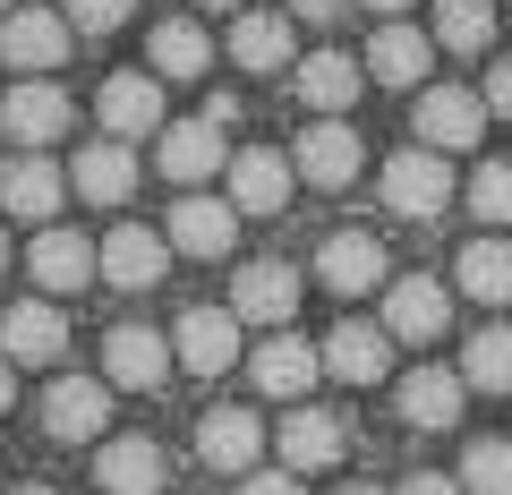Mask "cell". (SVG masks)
<instances>
[{"mask_svg":"<svg viewBox=\"0 0 512 495\" xmlns=\"http://www.w3.org/2000/svg\"><path fill=\"white\" fill-rule=\"evenodd\" d=\"M376 188H384V205H393V214H410V222H436L444 205H453V163H444L436 146H419V154H393Z\"/></svg>","mask_w":512,"mask_h":495,"instance_id":"6da1fadb","label":"cell"},{"mask_svg":"<svg viewBox=\"0 0 512 495\" xmlns=\"http://www.w3.org/2000/svg\"><path fill=\"white\" fill-rule=\"evenodd\" d=\"M26 274L43 282V299H69V291H86V282L103 274V248H94L86 231H60V222H43L35 248H26Z\"/></svg>","mask_w":512,"mask_h":495,"instance_id":"7a4b0ae2","label":"cell"},{"mask_svg":"<svg viewBox=\"0 0 512 495\" xmlns=\"http://www.w3.org/2000/svg\"><path fill=\"white\" fill-rule=\"evenodd\" d=\"M103 427H111V385L60 376V385L43 393V436L52 444H103Z\"/></svg>","mask_w":512,"mask_h":495,"instance_id":"3957f363","label":"cell"},{"mask_svg":"<svg viewBox=\"0 0 512 495\" xmlns=\"http://www.w3.org/2000/svg\"><path fill=\"white\" fill-rule=\"evenodd\" d=\"M69 120H77V103L60 94V77H26V86L0 103V129L18 137L26 154H43L52 137H69Z\"/></svg>","mask_w":512,"mask_h":495,"instance_id":"277c9868","label":"cell"},{"mask_svg":"<svg viewBox=\"0 0 512 495\" xmlns=\"http://www.w3.org/2000/svg\"><path fill=\"white\" fill-rule=\"evenodd\" d=\"M171 376V342L154 325H111L103 333V385H120V393H154Z\"/></svg>","mask_w":512,"mask_h":495,"instance_id":"5b68a950","label":"cell"},{"mask_svg":"<svg viewBox=\"0 0 512 495\" xmlns=\"http://www.w3.org/2000/svg\"><path fill=\"white\" fill-rule=\"evenodd\" d=\"M154 163H163V180H180V188H197V180H214V171H231L222 120H171V129L154 137Z\"/></svg>","mask_w":512,"mask_h":495,"instance_id":"8992f818","label":"cell"},{"mask_svg":"<svg viewBox=\"0 0 512 495\" xmlns=\"http://www.w3.org/2000/svg\"><path fill=\"white\" fill-rule=\"evenodd\" d=\"M171 359H180L188 376H231L239 367V316L231 308H188L180 333H171Z\"/></svg>","mask_w":512,"mask_h":495,"instance_id":"52a82bcc","label":"cell"},{"mask_svg":"<svg viewBox=\"0 0 512 495\" xmlns=\"http://www.w3.org/2000/svg\"><path fill=\"white\" fill-rule=\"evenodd\" d=\"M419 137H427L436 154L478 146V137H487V94H470V86H427V94H419Z\"/></svg>","mask_w":512,"mask_h":495,"instance_id":"ba28073f","label":"cell"},{"mask_svg":"<svg viewBox=\"0 0 512 495\" xmlns=\"http://www.w3.org/2000/svg\"><path fill=\"white\" fill-rule=\"evenodd\" d=\"M291 308H299V274H291V265L256 257V265L231 274V316H239V325H291Z\"/></svg>","mask_w":512,"mask_h":495,"instance_id":"9c48e42d","label":"cell"},{"mask_svg":"<svg viewBox=\"0 0 512 495\" xmlns=\"http://www.w3.org/2000/svg\"><path fill=\"white\" fill-rule=\"evenodd\" d=\"M444 325H453V291H444V282L402 274L384 291V333H393V342H436Z\"/></svg>","mask_w":512,"mask_h":495,"instance_id":"30bf717a","label":"cell"},{"mask_svg":"<svg viewBox=\"0 0 512 495\" xmlns=\"http://www.w3.org/2000/svg\"><path fill=\"white\" fill-rule=\"evenodd\" d=\"M94 248H103V282H120V291H154L163 265H171V239L146 231V222H120V231L94 239Z\"/></svg>","mask_w":512,"mask_h":495,"instance_id":"8fae6325","label":"cell"},{"mask_svg":"<svg viewBox=\"0 0 512 495\" xmlns=\"http://www.w3.org/2000/svg\"><path fill=\"white\" fill-rule=\"evenodd\" d=\"M248 376H256V393H274V402H299V393L325 376V350L299 342V333H274V342H256Z\"/></svg>","mask_w":512,"mask_h":495,"instance_id":"7c38bea8","label":"cell"},{"mask_svg":"<svg viewBox=\"0 0 512 495\" xmlns=\"http://www.w3.org/2000/svg\"><path fill=\"white\" fill-rule=\"evenodd\" d=\"M69 35H77V26H69V18H52V9H9V26H0V52L18 60L26 77H43V69H60V60L77 52Z\"/></svg>","mask_w":512,"mask_h":495,"instance_id":"4fadbf2b","label":"cell"},{"mask_svg":"<svg viewBox=\"0 0 512 495\" xmlns=\"http://www.w3.org/2000/svg\"><path fill=\"white\" fill-rule=\"evenodd\" d=\"M291 180H299V163L274 154V146L231 154V205L239 214H282V205H291Z\"/></svg>","mask_w":512,"mask_h":495,"instance_id":"5bb4252c","label":"cell"},{"mask_svg":"<svg viewBox=\"0 0 512 495\" xmlns=\"http://www.w3.org/2000/svg\"><path fill=\"white\" fill-rule=\"evenodd\" d=\"M231 231H239V205L205 197V188H180V205H171V222H163V239H171V248H188V257H222Z\"/></svg>","mask_w":512,"mask_h":495,"instance_id":"9a60e30c","label":"cell"},{"mask_svg":"<svg viewBox=\"0 0 512 495\" xmlns=\"http://www.w3.org/2000/svg\"><path fill=\"white\" fill-rule=\"evenodd\" d=\"M384 367H393V333L384 325L350 316V325L325 333V376H342V385H384Z\"/></svg>","mask_w":512,"mask_h":495,"instance_id":"2e32d148","label":"cell"},{"mask_svg":"<svg viewBox=\"0 0 512 495\" xmlns=\"http://www.w3.org/2000/svg\"><path fill=\"white\" fill-rule=\"evenodd\" d=\"M60 350H69V325H60L52 299H26V308L0 316V359H18V367H52Z\"/></svg>","mask_w":512,"mask_h":495,"instance_id":"e0dca14e","label":"cell"},{"mask_svg":"<svg viewBox=\"0 0 512 495\" xmlns=\"http://www.w3.org/2000/svg\"><path fill=\"white\" fill-rule=\"evenodd\" d=\"M256 453H265V427H256V410H205V427H197V461H205V470L248 478Z\"/></svg>","mask_w":512,"mask_h":495,"instance_id":"ac0fdd59","label":"cell"},{"mask_svg":"<svg viewBox=\"0 0 512 495\" xmlns=\"http://www.w3.org/2000/svg\"><path fill=\"white\" fill-rule=\"evenodd\" d=\"M94 478H103V495H163V444L146 436H103V453H94Z\"/></svg>","mask_w":512,"mask_h":495,"instance_id":"d6986e66","label":"cell"},{"mask_svg":"<svg viewBox=\"0 0 512 495\" xmlns=\"http://www.w3.org/2000/svg\"><path fill=\"white\" fill-rule=\"evenodd\" d=\"M94 111H103V129L120 137H163V86L154 77H103V94H94Z\"/></svg>","mask_w":512,"mask_h":495,"instance_id":"ffe728a7","label":"cell"},{"mask_svg":"<svg viewBox=\"0 0 512 495\" xmlns=\"http://www.w3.org/2000/svg\"><path fill=\"white\" fill-rule=\"evenodd\" d=\"M427 60H436V35H419V26H402V18H384L376 35H367V77H376V86H419Z\"/></svg>","mask_w":512,"mask_h":495,"instance_id":"44dd1931","label":"cell"},{"mask_svg":"<svg viewBox=\"0 0 512 495\" xmlns=\"http://www.w3.org/2000/svg\"><path fill=\"white\" fill-rule=\"evenodd\" d=\"M60 197H69V171H60L52 154H18V163L0 171V205H9V214H26V222H52Z\"/></svg>","mask_w":512,"mask_h":495,"instance_id":"7402d4cb","label":"cell"},{"mask_svg":"<svg viewBox=\"0 0 512 495\" xmlns=\"http://www.w3.org/2000/svg\"><path fill=\"white\" fill-rule=\"evenodd\" d=\"M299 180L308 188H350L359 180V137L342 129V120H308V137H299Z\"/></svg>","mask_w":512,"mask_h":495,"instance_id":"603a6c76","label":"cell"},{"mask_svg":"<svg viewBox=\"0 0 512 495\" xmlns=\"http://www.w3.org/2000/svg\"><path fill=\"white\" fill-rule=\"evenodd\" d=\"M316 274H325V291L359 299V291H376V282H384V248L367 231H333L325 248H316Z\"/></svg>","mask_w":512,"mask_h":495,"instance_id":"cb8c5ba5","label":"cell"},{"mask_svg":"<svg viewBox=\"0 0 512 495\" xmlns=\"http://www.w3.org/2000/svg\"><path fill=\"white\" fill-rule=\"evenodd\" d=\"M461 393H470V385H461L453 367H410L402 385H393V410H402L410 427H453L461 419Z\"/></svg>","mask_w":512,"mask_h":495,"instance_id":"d4e9b609","label":"cell"},{"mask_svg":"<svg viewBox=\"0 0 512 495\" xmlns=\"http://www.w3.org/2000/svg\"><path fill=\"white\" fill-rule=\"evenodd\" d=\"M69 188L94 197V205H128V188H137V154H128L120 137H94V146L69 163Z\"/></svg>","mask_w":512,"mask_h":495,"instance_id":"484cf974","label":"cell"},{"mask_svg":"<svg viewBox=\"0 0 512 495\" xmlns=\"http://www.w3.org/2000/svg\"><path fill=\"white\" fill-rule=\"evenodd\" d=\"M231 60H239V69H256V77L299 69V60H291V18H282V9H239V26H231Z\"/></svg>","mask_w":512,"mask_h":495,"instance_id":"4316f807","label":"cell"},{"mask_svg":"<svg viewBox=\"0 0 512 495\" xmlns=\"http://www.w3.org/2000/svg\"><path fill=\"white\" fill-rule=\"evenodd\" d=\"M342 419H333V410H291V419H282V470H333V461H342Z\"/></svg>","mask_w":512,"mask_h":495,"instance_id":"83f0119b","label":"cell"},{"mask_svg":"<svg viewBox=\"0 0 512 495\" xmlns=\"http://www.w3.org/2000/svg\"><path fill=\"white\" fill-rule=\"evenodd\" d=\"M299 103H308V111H325V120H333V111H350V103H359V60H342V52H308V60H299Z\"/></svg>","mask_w":512,"mask_h":495,"instance_id":"f1b7e54d","label":"cell"},{"mask_svg":"<svg viewBox=\"0 0 512 495\" xmlns=\"http://www.w3.org/2000/svg\"><path fill=\"white\" fill-rule=\"evenodd\" d=\"M461 385L470 393H512V325H487L461 342Z\"/></svg>","mask_w":512,"mask_h":495,"instance_id":"f546056e","label":"cell"},{"mask_svg":"<svg viewBox=\"0 0 512 495\" xmlns=\"http://www.w3.org/2000/svg\"><path fill=\"white\" fill-rule=\"evenodd\" d=\"M461 291L487 299V308H504L512 299V239H470V248H461Z\"/></svg>","mask_w":512,"mask_h":495,"instance_id":"4dcf8cb0","label":"cell"},{"mask_svg":"<svg viewBox=\"0 0 512 495\" xmlns=\"http://www.w3.org/2000/svg\"><path fill=\"white\" fill-rule=\"evenodd\" d=\"M154 69H163V77H205V69H214L205 26L197 18H163V26H154Z\"/></svg>","mask_w":512,"mask_h":495,"instance_id":"1f68e13d","label":"cell"},{"mask_svg":"<svg viewBox=\"0 0 512 495\" xmlns=\"http://www.w3.org/2000/svg\"><path fill=\"white\" fill-rule=\"evenodd\" d=\"M495 0H436V52H487Z\"/></svg>","mask_w":512,"mask_h":495,"instance_id":"d6a6232c","label":"cell"},{"mask_svg":"<svg viewBox=\"0 0 512 495\" xmlns=\"http://www.w3.org/2000/svg\"><path fill=\"white\" fill-rule=\"evenodd\" d=\"M461 487L470 495H512V444H470L461 453Z\"/></svg>","mask_w":512,"mask_h":495,"instance_id":"836d02e7","label":"cell"},{"mask_svg":"<svg viewBox=\"0 0 512 495\" xmlns=\"http://www.w3.org/2000/svg\"><path fill=\"white\" fill-rule=\"evenodd\" d=\"M470 214H478V222H512V163H478Z\"/></svg>","mask_w":512,"mask_h":495,"instance_id":"e575fe53","label":"cell"},{"mask_svg":"<svg viewBox=\"0 0 512 495\" xmlns=\"http://www.w3.org/2000/svg\"><path fill=\"white\" fill-rule=\"evenodd\" d=\"M128 9H137V0H69L60 18H69L77 35H111V26H128Z\"/></svg>","mask_w":512,"mask_h":495,"instance_id":"d590c367","label":"cell"},{"mask_svg":"<svg viewBox=\"0 0 512 495\" xmlns=\"http://www.w3.org/2000/svg\"><path fill=\"white\" fill-rule=\"evenodd\" d=\"M239 495H299V470H248Z\"/></svg>","mask_w":512,"mask_h":495,"instance_id":"8d00e7d4","label":"cell"},{"mask_svg":"<svg viewBox=\"0 0 512 495\" xmlns=\"http://www.w3.org/2000/svg\"><path fill=\"white\" fill-rule=\"evenodd\" d=\"M487 111H495V120H512V60H495V69H487Z\"/></svg>","mask_w":512,"mask_h":495,"instance_id":"74e56055","label":"cell"},{"mask_svg":"<svg viewBox=\"0 0 512 495\" xmlns=\"http://www.w3.org/2000/svg\"><path fill=\"white\" fill-rule=\"evenodd\" d=\"M402 495H461V478H444V470H419V478H402Z\"/></svg>","mask_w":512,"mask_h":495,"instance_id":"f35d334b","label":"cell"},{"mask_svg":"<svg viewBox=\"0 0 512 495\" xmlns=\"http://www.w3.org/2000/svg\"><path fill=\"white\" fill-rule=\"evenodd\" d=\"M18 402V359H0V410Z\"/></svg>","mask_w":512,"mask_h":495,"instance_id":"ab89813d","label":"cell"},{"mask_svg":"<svg viewBox=\"0 0 512 495\" xmlns=\"http://www.w3.org/2000/svg\"><path fill=\"white\" fill-rule=\"evenodd\" d=\"M299 18H333V9H342V0H291Z\"/></svg>","mask_w":512,"mask_h":495,"instance_id":"60d3db41","label":"cell"},{"mask_svg":"<svg viewBox=\"0 0 512 495\" xmlns=\"http://www.w3.org/2000/svg\"><path fill=\"white\" fill-rule=\"evenodd\" d=\"M367 9H376V18H402V9H410V0H367Z\"/></svg>","mask_w":512,"mask_h":495,"instance_id":"b9f144b4","label":"cell"},{"mask_svg":"<svg viewBox=\"0 0 512 495\" xmlns=\"http://www.w3.org/2000/svg\"><path fill=\"white\" fill-rule=\"evenodd\" d=\"M205 9H248V0H205Z\"/></svg>","mask_w":512,"mask_h":495,"instance_id":"7bdbcfd3","label":"cell"},{"mask_svg":"<svg viewBox=\"0 0 512 495\" xmlns=\"http://www.w3.org/2000/svg\"><path fill=\"white\" fill-rule=\"evenodd\" d=\"M342 495H376V487H342Z\"/></svg>","mask_w":512,"mask_h":495,"instance_id":"ee69618b","label":"cell"},{"mask_svg":"<svg viewBox=\"0 0 512 495\" xmlns=\"http://www.w3.org/2000/svg\"><path fill=\"white\" fill-rule=\"evenodd\" d=\"M18 495H52V487H18Z\"/></svg>","mask_w":512,"mask_h":495,"instance_id":"f6af8a7d","label":"cell"},{"mask_svg":"<svg viewBox=\"0 0 512 495\" xmlns=\"http://www.w3.org/2000/svg\"><path fill=\"white\" fill-rule=\"evenodd\" d=\"M0 265H9V239H0Z\"/></svg>","mask_w":512,"mask_h":495,"instance_id":"bcb514c9","label":"cell"},{"mask_svg":"<svg viewBox=\"0 0 512 495\" xmlns=\"http://www.w3.org/2000/svg\"><path fill=\"white\" fill-rule=\"evenodd\" d=\"M0 9H18V0H0Z\"/></svg>","mask_w":512,"mask_h":495,"instance_id":"7dc6e473","label":"cell"}]
</instances>
